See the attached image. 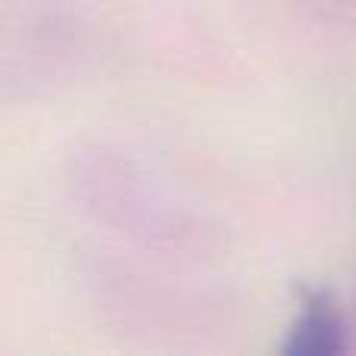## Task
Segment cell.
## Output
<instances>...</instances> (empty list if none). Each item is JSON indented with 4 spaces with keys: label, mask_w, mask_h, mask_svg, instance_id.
Returning <instances> with one entry per match:
<instances>
[{
    "label": "cell",
    "mask_w": 356,
    "mask_h": 356,
    "mask_svg": "<svg viewBox=\"0 0 356 356\" xmlns=\"http://www.w3.org/2000/svg\"><path fill=\"white\" fill-rule=\"evenodd\" d=\"M344 350V325L325 294H313L288 334V356H328Z\"/></svg>",
    "instance_id": "cell-1"
}]
</instances>
